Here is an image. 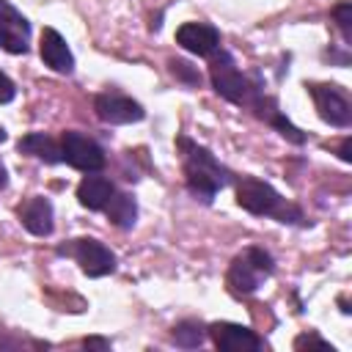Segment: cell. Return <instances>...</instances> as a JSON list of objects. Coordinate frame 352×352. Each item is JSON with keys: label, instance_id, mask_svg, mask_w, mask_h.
Returning a JSON list of instances; mask_svg holds the SVG:
<instances>
[{"label": "cell", "instance_id": "17", "mask_svg": "<svg viewBox=\"0 0 352 352\" xmlns=\"http://www.w3.org/2000/svg\"><path fill=\"white\" fill-rule=\"evenodd\" d=\"M173 341H176V346H184V349H195V346H201L204 341H206V327L201 324V322H192V319H184V322H179L176 327H173Z\"/></svg>", "mask_w": 352, "mask_h": 352}, {"label": "cell", "instance_id": "10", "mask_svg": "<svg viewBox=\"0 0 352 352\" xmlns=\"http://www.w3.org/2000/svg\"><path fill=\"white\" fill-rule=\"evenodd\" d=\"M176 41L192 52V55H214L217 47H220V33L212 28V25H204V22H187L176 30Z\"/></svg>", "mask_w": 352, "mask_h": 352}, {"label": "cell", "instance_id": "7", "mask_svg": "<svg viewBox=\"0 0 352 352\" xmlns=\"http://www.w3.org/2000/svg\"><path fill=\"white\" fill-rule=\"evenodd\" d=\"M28 36H30L28 19L8 0H0V47L19 55L28 50Z\"/></svg>", "mask_w": 352, "mask_h": 352}, {"label": "cell", "instance_id": "13", "mask_svg": "<svg viewBox=\"0 0 352 352\" xmlns=\"http://www.w3.org/2000/svg\"><path fill=\"white\" fill-rule=\"evenodd\" d=\"M113 192L116 190H113L110 179H104V176H85L77 187V198L85 209H104V204L110 201Z\"/></svg>", "mask_w": 352, "mask_h": 352}, {"label": "cell", "instance_id": "22", "mask_svg": "<svg viewBox=\"0 0 352 352\" xmlns=\"http://www.w3.org/2000/svg\"><path fill=\"white\" fill-rule=\"evenodd\" d=\"M305 346H314V349H330V352H333V346H330L327 341H322L319 336H300V338L294 341V349H305Z\"/></svg>", "mask_w": 352, "mask_h": 352}, {"label": "cell", "instance_id": "27", "mask_svg": "<svg viewBox=\"0 0 352 352\" xmlns=\"http://www.w3.org/2000/svg\"><path fill=\"white\" fill-rule=\"evenodd\" d=\"M3 140H6V129L0 126V143H3Z\"/></svg>", "mask_w": 352, "mask_h": 352}, {"label": "cell", "instance_id": "19", "mask_svg": "<svg viewBox=\"0 0 352 352\" xmlns=\"http://www.w3.org/2000/svg\"><path fill=\"white\" fill-rule=\"evenodd\" d=\"M245 256H248V261H250L261 275H270V272L275 270L272 256H270L267 250H261V248H248V250H245Z\"/></svg>", "mask_w": 352, "mask_h": 352}, {"label": "cell", "instance_id": "21", "mask_svg": "<svg viewBox=\"0 0 352 352\" xmlns=\"http://www.w3.org/2000/svg\"><path fill=\"white\" fill-rule=\"evenodd\" d=\"M333 16H336V22H338V28H341L344 38L349 41V38H352V6H349V3H341V6H336Z\"/></svg>", "mask_w": 352, "mask_h": 352}, {"label": "cell", "instance_id": "25", "mask_svg": "<svg viewBox=\"0 0 352 352\" xmlns=\"http://www.w3.org/2000/svg\"><path fill=\"white\" fill-rule=\"evenodd\" d=\"M349 146H352V140L346 138V140L341 143V148H338V157H341L344 162H349V160H352V154H349Z\"/></svg>", "mask_w": 352, "mask_h": 352}, {"label": "cell", "instance_id": "4", "mask_svg": "<svg viewBox=\"0 0 352 352\" xmlns=\"http://www.w3.org/2000/svg\"><path fill=\"white\" fill-rule=\"evenodd\" d=\"M212 85L223 99H228L234 104H242L250 96L248 80L239 74V69L234 66L231 55H226V52H220V58L212 60Z\"/></svg>", "mask_w": 352, "mask_h": 352}, {"label": "cell", "instance_id": "20", "mask_svg": "<svg viewBox=\"0 0 352 352\" xmlns=\"http://www.w3.org/2000/svg\"><path fill=\"white\" fill-rule=\"evenodd\" d=\"M168 66H170V72H173L179 80H184L187 85H198V82H201V74H198L187 60H170Z\"/></svg>", "mask_w": 352, "mask_h": 352}, {"label": "cell", "instance_id": "11", "mask_svg": "<svg viewBox=\"0 0 352 352\" xmlns=\"http://www.w3.org/2000/svg\"><path fill=\"white\" fill-rule=\"evenodd\" d=\"M38 52H41V60H44L52 72L69 74V72L74 69V55H72L66 38H63L58 30H52V28H44V30H41Z\"/></svg>", "mask_w": 352, "mask_h": 352}, {"label": "cell", "instance_id": "15", "mask_svg": "<svg viewBox=\"0 0 352 352\" xmlns=\"http://www.w3.org/2000/svg\"><path fill=\"white\" fill-rule=\"evenodd\" d=\"M258 278H261V272L248 261V256L234 258V264H231V270H228V286H231V292H236V294H250V292L258 289Z\"/></svg>", "mask_w": 352, "mask_h": 352}, {"label": "cell", "instance_id": "18", "mask_svg": "<svg viewBox=\"0 0 352 352\" xmlns=\"http://www.w3.org/2000/svg\"><path fill=\"white\" fill-rule=\"evenodd\" d=\"M267 121H270V124H272V126H275V129H278V132H280L286 140H292V143H305V135H302V132H300V129H297V126H294L289 118H283L280 113L270 116Z\"/></svg>", "mask_w": 352, "mask_h": 352}, {"label": "cell", "instance_id": "3", "mask_svg": "<svg viewBox=\"0 0 352 352\" xmlns=\"http://www.w3.org/2000/svg\"><path fill=\"white\" fill-rule=\"evenodd\" d=\"M60 151L72 168L85 170V173H94L104 165V151L99 148V143L91 140L88 135H80V132H63Z\"/></svg>", "mask_w": 352, "mask_h": 352}, {"label": "cell", "instance_id": "26", "mask_svg": "<svg viewBox=\"0 0 352 352\" xmlns=\"http://www.w3.org/2000/svg\"><path fill=\"white\" fill-rule=\"evenodd\" d=\"M6 184H8V173H6V168L0 165V190H3Z\"/></svg>", "mask_w": 352, "mask_h": 352}, {"label": "cell", "instance_id": "16", "mask_svg": "<svg viewBox=\"0 0 352 352\" xmlns=\"http://www.w3.org/2000/svg\"><path fill=\"white\" fill-rule=\"evenodd\" d=\"M104 212H107V220L118 228H132L135 226V217H138V206H135V198L126 195V192H113L110 201L104 204Z\"/></svg>", "mask_w": 352, "mask_h": 352}, {"label": "cell", "instance_id": "6", "mask_svg": "<svg viewBox=\"0 0 352 352\" xmlns=\"http://www.w3.org/2000/svg\"><path fill=\"white\" fill-rule=\"evenodd\" d=\"M214 341L217 349L223 352H256L261 349V341L258 336L245 327V324H234V322H214L209 330H206Z\"/></svg>", "mask_w": 352, "mask_h": 352}, {"label": "cell", "instance_id": "1", "mask_svg": "<svg viewBox=\"0 0 352 352\" xmlns=\"http://www.w3.org/2000/svg\"><path fill=\"white\" fill-rule=\"evenodd\" d=\"M182 148H187V160H184V176H187V187L192 195H198L204 204H209L214 198V192L228 182L226 168L201 146L190 143L187 138L179 140Z\"/></svg>", "mask_w": 352, "mask_h": 352}, {"label": "cell", "instance_id": "14", "mask_svg": "<svg viewBox=\"0 0 352 352\" xmlns=\"http://www.w3.org/2000/svg\"><path fill=\"white\" fill-rule=\"evenodd\" d=\"M19 151L33 154V157H38V160H44V162H50V165L63 162L60 146H58L50 135H44V132H30V135H25V138L19 140Z\"/></svg>", "mask_w": 352, "mask_h": 352}, {"label": "cell", "instance_id": "24", "mask_svg": "<svg viewBox=\"0 0 352 352\" xmlns=\"http://www.w3.org/2000/svg\"><path fill=\"white\" fill-rule=\"evenodd\" d=\"M82 344H85V349H110V341H104V338H85Z\"/></svg>", "mask_w": 352, "mask_h": 352}, {"label": "cell", "instance_id": "9", "mask_svg": "<svg viewBox=\"0 0 352 352\" xmlns=\"http://www.w3.org/2000/svg\"><path fill=\"white\" fill-rule=\"evenodd\" d=\"M94 110L104 124H132L146 116L135 99L121 96V94H99L94 99Z\"/></svg>", "mask_w": 352, "mask_h": 352}, {"label": "cell", "instance_id": "23", "mask_svg": "<svg viewBox=\"0 0 352 352\" xmlns=\"http://www.w3.org/2000/svg\"><path fill=\"white\" fill-rule=\"evenodd\" d=\"M14 94H16V91H14V82L0 72V104L11 102V99H14Z\"/></svg>", "mask_w": 352, "mask_h": 352}, {"label": "cell", "instance_id": "12", "mask_svg": "<svg viewBox=\"0 0 352 352\" xmlns=\"http://www.w3.org/2000/svg\"><path fill=\"white\" fill-rule=\"evenodd\" d=\"M19 220L30 234L47 236L52 231V204L47 198L36 195V198H30L19 206Z\"/></svg>", "mask_w": 352, "mask_h": 352}, {"label": "cell", "instance_id": "8", "mask_svg": "<svg viewBox=\"0 0 352 352\" xmlns=\"http://www.w3.org/2000/svg\"><path fill=\"white\" fill-rule=\"evenodd\" d=\"M311 96L316 102L319 116L333 124V126H349L352 121V107L346 102V96L336 88V85H311Z\"/></svg>", "mask_w": 352, "mask_h": 352}, {"label": "cell", "instance_id": "2", "mask_svg": "<svg viewBox=\"0 0 352 352\" xmlns=\"http://www.w3.org/2000/svg\"><path fill=\"white\" fill-rule=\"evenodd\" d=\"M236 204L253 214H272L278 217L280 223H294L300 220V212L289 204H283V198L267 184V182H258V179H242L239 187H236Z\"/></svg>", "mask_w": 352, "mask_h": 352}, {"label": "cell", "instance_id": "5", "mask_svg": "<svg viewBox=\"0 0 352 352\" xmlns=\"http://www.w3.org/2000/svg\"><path fill=\"white\" fill-rule=\"evenodd\" d=\"M69 253L77 258L80 270L91 278H102V275H110L116 270V256L96 239H74Z\"/></svg>", "mask_w": 352, "mask_h": 352}]
</instances>
